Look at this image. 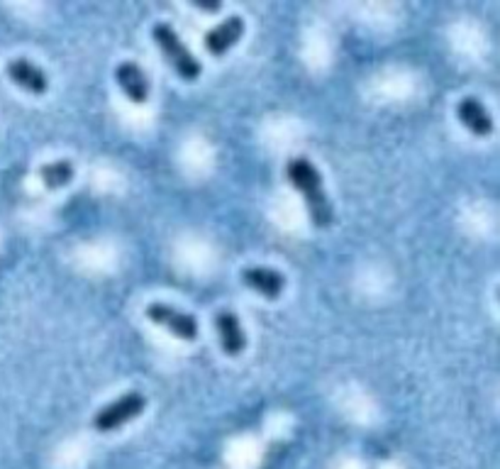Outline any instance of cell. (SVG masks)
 I'll list each match as a JSON object with an SVG mask.
<instances>
[{"instance_id":"8992f818","label":"cell","mask_w":500,"mask_h":469,"mask_svg":"<svg viewBox=\"0 0 500 469\" xmlns=\"http://www.w3.org/2000/svg\"><path fill=\"white\" fill-rule=\"evenodd\" d=\"M242 35H244V22H242L240 15H233V18H227L225 22H220L217 28H213L208 32L206 49L213 56H223L225 52H230V49L240 42Z\"/></svg>"},{"instance_id":"ba28073f","label":"cell","mask_w":500,"mask_h":469,"mask_svg":"<svg viewBox=\"0 0 500 469\" xmlns=\"http://www.w3.org/2000/svg\"><path fill=\"white\" fill-rule=\"evenodd\" d=\"M215 330L220 335V345L223 350L230 354V357H237L242 354V350L247 347V337H244V330H242L240 318L234 316L233 311H220L215 316Z\"/></svg>"},{"instance_id":"5b68a950","label":"cell","mask_w":500,"mask_h":469,"mask_svg":"<svg viewBox=\"0 0 500 469\" xmlns=\"http://www.w3.org/2000/svg\"><path fill=\"white\" fill-rule=\"evenodd\" d=\"M242 284L268 298V301H276L281 296V291L286 289V277L281 271L268 269V267H251V269L242 271Z\"/></svg>"},{"instance_id":"8fae6325","label":"cell","mask_w":500,"mask_h":469,"mask_svg":"<svg viewBox=\"0 0 500 469\" xmlns=\"http://www.w3.org/2000/svg\"><path fill=\"white\" fill-rule=\"evenodd\" d=\"M39 176L45 181L47 189H62V186H66V183L73 179V164L69 162V159L45 164V166L39 169Z\"/></svg>"},{"instance_id":"7a4b0ae2","label":"cell","mask_w":500,"mask_h":469,"mask_svg":"<svg viewBox=\"0 0 500 469\" xmlns=\"http://www.w3.org/2000/svg\"><path fill=\"white\" fill-rule=\"evenodd\" d=\"M154 42L159 45L164 59L174 66V72L179 73L183 81H198V76L203 72L200 62L188 52V47L181 42V37L169 22H159L154 28Z\"/></svg>"},{"instance_id":"52a82bcc","label":"cell","mask_w":500,"mask_h":469,"mask_svg":"<svg viewBox=\"0 0 500 469\" xmlns=\"http://www.w3.org/2000/svg\"><path fill=\"white\" fill-rule=\"evenodd\" d=\"M115 79L117 83H120L123 93H125L132 103H137V106H142L144 100L149 98V79H147V73L134 62L120 64L115 72Z\"/></svg>"},{"instance_id":"277c9868","label":"cell","mask_w":500,"mask_h":469,"mask_svg":"<svg viewBox=\"0 0 500 469\" xmlns=\"http://www.w3.org/2000/svg\"><path fill=\"white\" fill-rule=\"evenodd\" d=\"M147 316L157 325H164L166 330H171V333L176 335V337H181V340L193 343L198 337L196 318L188 316L183 311H176V308L166 306V303H152V306L147 308Z\"/></svg>"},{"instance_id":"3957f363","label":"cell","mask_w":500,"mask_h":469,"mask_svg":"<svg viewBox=\"0 0 500 469\" xmlns=\"http://www.w3.org/2000/svg\"><path fill=\"white\" fill-rule=\"evenodd\" d=\"M144 406H147V398L140 391H130L123 398L113 401L110 406L100 408L98 414H96L93 425L98 428L100 433H110V431H115L120 425L134 421L137 415H142Z\"/></svg>"},{"instance_id":"6da1fadb","label":"cell","mask_w":500,"mask_h":469,"mask_svg":"<svg viewBox=\"0 0 500 469\" xmlns=\"http://www.w3.org/2000/svg\"><path fill=\"white\" fill-rule=\"evenodd\" d=\"M288 181L293 183L295 189L301 191V196L305 199L308 208H310V217L318 227H327L332 223V206L327 193L322 189V176L315 169L310 159L305 157H295L286 166Z\"/></svg>"},{"instance_id":"9c48e42d","label":"cell","mask_w":500,"mask_h":469,"mask_svg":"<svg viewBox=\"0 0 500 469\" xmlns=\"http://www.w3.org/2000/svg\"><path fill=\"white\" fill-rule=\"evenodd\" d=\"M8 76L18 83L20 89L30 90V93H47L49 89L47 73L27 59H13L8 64Z\"/></svg>"},{"instance_id":"30bf717a","label":"cell","mask_w":500,"mask_h":469,"mask_svg":"<svg viewBox=\"0 0 500 469\" xmlns=\"http://www.w3.org/2000/svg\"><path fill=\"white\" fill-rule=\"evenodd\" d=\"M459 120H462V125L476 137H488L493 132V120L488 115V110L483 108L481 103L476 98H464L459 103Z\"/></svg>"},{"instance_id":"7c38bea8","label":"cell","mask_w":500,"mask_h":469,"mask_svg":"<svg viewBox=\"0 0 500 469\" xmlns=\"http://www.w3.org/2000/svg\"><path fill=\"white\" fill-rule=\"evenodd\" d=\"M193 5L200 10H208V13H217V10H220V3H217V0H196Z\"/></svg>"}]
</instances>
